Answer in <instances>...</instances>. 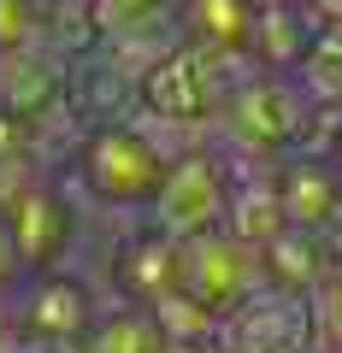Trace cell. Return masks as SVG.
Here are the masks:
<instances>
[{
  "label": "cell",
  "mask_w": 342,
  "mask_h": 353,
  "mask_svg": "<svg viewBox=\"0 0 342 353\" xmlns=\"http://www.w3.org/2000/svg\"><path fill=\"white\" fill-rule=\"evenodd\" d=\"M254 71H260V65H254L248 53L207 48V41H183V48H171L160 65L142 71L136 106H142V118H153V124L213 136V118L225 112V101L248 83Z\"/></svg>",
  "instance_id": "1"
},
{
  "label": "cell",
  "mask_w": 342,
  "mask_h": 353,
  "mask_svg": "<svg viewBox=\"0 0 342 353\" xmlns=\"http://www.w3.org/2000/svg\"><path fill=\"white\" fill-rule=\"evenodd\" d=\"M307 124H313V112H307L289 77L254 71L225 101V112L213 118V148L242 165H278L283 153H295L307 141Z\"/></svg>",
  "instance_id": "2"
},
{
  "label": "cell",
  "mask_w": 342,
  "mask_h": 353,
  "mask_svg": "<svg viewBox=\"0 0 342 353\" xmlns=\"http://www.w3.org/2000/svg\"><path fill=\"white\" fill-rule=\"evenodd\" d=\"M165 165H171V153H165L136 118L101 124L83 141V183H89V194L101 206H113V212H142L148 218L153 194H160V183H165Z\"/></svg>",
  "instance_id": "3"
},
{
  "label": "cell",
  "mask_w": 342,
  "mask_h": 353,
  "mask_svg": "<svg viewBox=\"0 0 342 353\" xmlns=\"http://www.w3.org/2000/svg\"><path fill=\"white\" fill-rule=\"evenodd\" d=\"M225 206H230V159L213 141H201L165 165V183L148 206V230L165 241H195L207 230H225Z\"/></svg>",
  "instance_id": "4"
},
{
  "label": "cell",
  "mask_w": 342,
  "mask_h": 353,
  "mask_svg": "<svg viewBox=\"0 0 342 353\" xmlns=\"http://www.w3.org/2000/svg\"><path fill=\"white\" fill-rule=\"evenodd\" d=\"M260 289H266V259L230 230H207L195 241H178V294H189L213 324Z\"/></svg>",
  "instance_id": "5"
},
{
  "label": "cell",
  "mask_w": 342,
  "mask_h": 353,
  "mask_svg": "<svg viewBox=\"0 0 342 353\" xmlns=\"http://www.w3.org/2000/svg\"><path fill=\"white\" fill-rule=\"evenodd\" d=\"M207 347L213 353H319L313 306H307V294H289V289L266 283L260 294H248L242 306H230L218 318Z\"/></svg>",
  "instance_id": "6"
},
{
  "label": "cell",
  "mask_w": 342,
  "mask_h": 353,
  "mask_svg": "<svg viewBox=\"0 0 342 353\" xmlns=\"http://www.w3.org/2000/svg\"><path fill=\"white\" fill-rule=\"evenodd\" d=\"M89 18L101 30V41L118 48V59L136 53V71L160 65L171 48L189 41V30H183V0H89Z\"/></svg>",
  "instance_id": "7"
},
{
  "label": "cell",
  "mask_w": 342,
  "mask_h": 353,
  "mask_svg": "<svg viewBox=\"0 0 342 353\" xmlns=\"http://www.w3.org/2000/svg\"><path fill=\"white\" fill-rule=\"evenodd\" d=\"M278 201H283V224L301 236H325L342 218V176L330 153L295 148L278 159Z\"/></svg>",
  "instance_id": "8"
},
{
  "label": "cell",
  "mask_w": 342,
  "mask_h": 353,
  "mask_svg": "<svg viewBox=\"0 0 342 353\" xmlns=\"http://www.w3.org/2000/svg\"><path fill=\"white\" fill-rule=\"evenodd\" d=\"M225 230L248 248H266L283 230V201H278V165H242L230 159V206H225Z\"/></svg>",
  "instance_id": "9"
},
{
  "label": "cell",
  "mask_w": 342,
  "mask_h": 353,
  "mask_svg": "<svg viewBox=\"0 0 342 353\" xmlns=\"http://www.w3.org/2000/svg\"><path fill=\"white\" fill-rule=\"evenodd\" d=\"M12 318H18V336H53V341H83L89 324H95L83 283H65V277L36 283V289L12 306Z\"/></svg>",
  "instance_id": "10"
},
{
  "label": "cell",
  "mask_w": 342,
  "mask_h": 353,
  "mask_svg": "<svg viewBox=\"0 0 342 353\" xmlns=\"http://www.w3.org/2000/svg\"><path fill=\"white\" fill-rule=\"evenodd\" d=\"M313 41V18L295 6V0H266L260 12H254V36H248V59L272 77H289L295 59L307 53Z\"/></svg>",
  "instance_id": "11"
},
{
  "label": "cell",
  "mask_w": 342,
  "mask_h": 353,
  "mask_svg": "<svg viewBox=\"0 0 342 353\" xmlns=\"http://www.w3.org/2000/svg\"><path fill=\"white\" fill-rule=\"evenodd\" d=\"M289 83L307 101V112H342V30H313Z\"/></svg>",
  "instance_id": "12"
},
{
  "label": "cell",
  "mask_w": 342,
  "mask_h": 353,
  "mask_svg": "<svg viewBox=\"0 0 342 353\" xmlns=\"http://www.w3.org/2000/svg\"><path fill=\"white\" fill-rule=\"evenodd\" d=\"M260 259H266V283L272 289H289V294H313L319 283H325V271H330L325 241L301 236V230H283L278 241H266Z\"/></svg>",
  "instance_id": "13"
},
{
  "label": "cell",
  "mask_w": 342,
  "mask_h": 353,
  "mask_svg": "<svg viewBox=\"0 0 342 353\" xmlns=\"http://www.w3.org/2000/svg\"><path fill=\"white\" fill-rule=\"evenodd\" d=\"M160 318L148 306H113V312H95L89 336H83V353H165Z\"/></svg>",
  "instance_id": "14"
},
{
  "label": "cell",
  "mask_w": 342,
  "mask_h": 353,
  "mask_svg": "<svg viewBox=\"0 0 342 353\" xmlns=\"http://www.w3.org/2000/svg\"><path fill=\"white\" fill-rule=\"evenodd\" d=\"M254 0H183V30L189 41H207V48H230V53H248L254 36Z\"/></svg>",
  "instance_id": "15"
},
{
  "label": "cell",
  "mask_w": 342,
  "mask_h": 353,
  "mask_svg": "<svg viewBox=\"0 0 342 353\" xmlns=\"http://www.w3.org/2000/svg\"><path fill=\"white\" fill-rule=\"evenodd\" d=\"M307 306H313V341H319V353H342V265L325 271V283L307 294Z\"/></svg>",
  "instance_id": "16"
},
{
  "label": "cell",
  "mask_w": 342,
  "mask_h": 353,
  "mask_svg": "<svg viewBox=\"0 0 342 353\" xmlns=\"http://www.w3.org/2000/svg\"><path fill=\"white\" fill-rule=\"evenodd\" d=\"M36 41V0H0V53Z\"/></svg>",
  "instance_id": "17"
},
{
  "label": "cell",
  "mask_w": 342,
  "mask_h": 353,
  "mask_svg": "<svg viewBox=\"0 0 342 353\" xmlns=\"http://www.w3.org/2000/svg\"><path fill=\"white\" fill-rule=\"evenodd\" d=\"M6 353H83V341H53V336H12Z\"/></svg>",
  "instance_id": "18"
},
{
  "label": "cell",
  "mask_w": 342,
  "mask_h": 353,
  "mask_svg": "<svg viewBox=\"0 0 342 353\" xmlns=\"http://www.w3.org/2000/svg\"><path fill=\"white\" fill-rule=\"evenodd\" d=\"M307 18H313V30H342V0H295Z\"/></svg>",
  "instance_id": "19"
},
{
  "label": "cell",
  "mask_w": 342,
  "mask_h": 353,
  "mask_svg": "<svg viewBox=\"0 0 342 353\" xmlns=\"http://www.w3.org/2000/svg\"><path fill=\"white\" fill-rule=\"evenodd\" d=\"M12 336H18V318H12V301L0 294V353L12 347Z\"/></svg>",
  "instance_id": "20"
},
{
  "label": "cell",
  "mask_w": 342,
  "mask_h": 353,
  "mask_svg": "<svg viewBox=\"0 0 342 353\" xmlns=\"http://www.w3.org/2000/svg\"><path fill=\"white\" fill-rule=\"evenodd\" d=\"M165 353H213V347H207V341H171Z\"/></svg>",
  "instance_id": "21"
},
{
  "label": "cell",
  "mask_w": 342,
  "mask_h": 353,
  "mask_svg": "<svg viewBox=\"0 0 342 353\" xmlns=\"http://www.w3.org/2000/svg\"><path fill=\"white\" fill-rule=\"evenodd\" d=\"M330 159H336V176H342V141H336V153H330Z\"/></svg>",
  "instance_id": "22"
}]
</instances>
